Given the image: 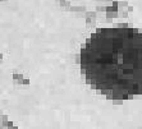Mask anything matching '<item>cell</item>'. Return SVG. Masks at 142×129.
<instances>
[{
  "label": "cell",
  "instance_id": "1",
  "mask_svg": "<svg viewBox=\"0 0 142 129\" xmlns=\"http://www.w3.org/2000/svg\"><path fill=\"white\" fill-rule=\"evenodd\" d=\"M86 83L111 100L142 96V31L128 26L97 28L79 53Z\"/></svg>",
  "mask_w": 142,
  "mask_h": 129
}]
</instances>
